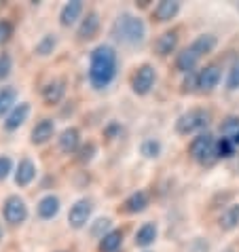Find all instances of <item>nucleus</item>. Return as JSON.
I'll return each mask as SVG.
<instances>
[{
  "label": "nucleus",
  "mask_w": 239,
  "mask_h": 252,
  "mask_svg": "<svg viewBox=\"0 0 239 252\" xmlns=\"http://www.w3.org/2000/svg\"><path fill=\"white\" fill-rule=\"evenodd\" d=\"M176 43H178L176 32H165V34H161V36L154 40V51H157L159 55H170L176 49Z\"/></svg>",
  "instance_id": "14"
},
{
  "label": "nucleus",
  "mask_w": 239,
  "mask_h": 252,
  "mask_svg": "<svg viewBox=\"0 0 239 252\" xmlns=\"http://www.w3.org/2000/svg\"><path fill=\"white\" fill-rule=\"evenodd\" d=\"M15 97H17V92L13 87H2L0 89V117L6 115L9 110H13Z\"/></svg>",
  "instance_id": "24"
},
{
  "label": "nucleus",
  "mask_w": 239,
  "mask_h": 252,
  "mask_svg": "<svg viewBox=\"0 0 239 252\" xmlns=\"http://www.w3.org/2000/svg\"><path fill=\"white\" fill-rule=\"evenodd\" d=\"M97 30H100V17H97V13H89L79 28V38H83V40L93 38Z\"/></svg>",
  "instance_id": "11"
},
{
  "label": "nucleus",
  "mask_w": 239,
  "mask_h": 252,
  "mask_svg": "<svg viewBox=\"0 0 239 252\" xmlns=\"http://www.w3.org/2000/svg\"><path fill=\"white\" fill-rule=\"evenodd\" d=\"M152 85H154V68L149 66V64L138 68V72L133 74V81H131L133 92H136L138 95H144V94L150 92Z\"/></svg>",
  "instance_id": "6"
},
{
  "label": "nucleus",
  "mask_w": 239,
  "mask_h": 252,
  "mask_svg": "<svg viewBox=\"0 0 239 252\" xmlns=\"http://www.w3.org/2000/svg\"><path fill=\"white\" fill-rule=\"evenodd\" d=\"M233 149H235V144L231 142L229 138H222L220 142H216V153H218V157H231V155H233Z\"/></svg>",
  "instance_id": "29"
},
{
  "label": "nucleus",
  "mask_w": 239,
  "mask_h": 252,
  "mask_svg": "<svg viewBox=\"0 0 239 252\" xmlns=\"http://www.w3.org/2000/svg\"><path fill=\"white\" fill-rule=\"evenodd\" d=\"M197 60H199V55H197L191 47L184 49L180 55H178V60H176V66H178V70H182V72H191V70L195 68L197 64Z\"/></svg>",
  "instance_id": "21"
},
{
  "label": "nucleus",
  "mask_w": 239,
  "mask_h": 252,
  "mask_svg": "<svg viewBox=\"0 0 239 252\" xmlns=\"http://www.w3.org/2000/svg\"><path fill=\"white\" fill-rule=\"evenodd\" d=\"M117 72V53L108 45H100L91 53V66H89V81L95 89H104L115 79Z\"/></svg>",
  "instance_id": "1"
},
{
  "label": "nucleus",
  "mask_w": 239,
  "mask_h": 252,
  "mask_svg": "<svg viewBox=\"0 0 239 252\" xmlns=\"http://www.w3.org/2000/svg\"><path fill=\"white\" fill-rule=\"evenodd\" d=\"M11 72V58L6 53L0 55V79H6Z\"/></svg>",
  "instance_id": "33"
},
{
  "label": "nucleus",
  "mask_w": 239,
  "mask_h": 252,
  "mask_svg": "<svg viewBox=\"0 0 239 252\" xmlns=\"http://www.w3.org/2000/svg\"><path fill=\"white\" fill-rule=\"evenodd\" d=\"M53 131H55V125H53L51 119H43V121L36 123V127L32 129V142L34 144L47 142V140L53 136Z\"/></svg>",
  "instance_id": "12"
},
{
  "label": "nucleus",
  "mask_w": 239,
  "mask_h": 252,
  "mask_svg": "<svg viewBox=\"0 0 239 252\" xmlns=\"http://www.w3.org/2000/svg\"><path fill=\"white\" fill-rule=\"evenodd\" d=\"M220 83V68L218 66H206L197 76V87L203 89V92H212Z\"/></svg>",
  "instance_id": "8"
},
{
  "label": "nucleus",
  "mask_w": 239,
  "mask_h": 252,
  "mask_svg": "<svg viewBox=\"0 0 239 252\" xmlns=\"http://www.w3.org/2000/svg\"><path fill=\"white\" fill-rule=\"evenodd\" d=\"M28 216V208L24 204L22 197H17V195H11L9 199L4 201V219L6 222H11V225H19V222H24Z\"/></svg>",
  "instance_id": "5"
},
{
  "label": "nucleus",
  "mask_w": 239,
  "mask_h": 252,
  "mask_svg": "<svg viewBox=\"0 0 239 252\" xmlns=\"http://www.w3.org/2000/svg\"><path fill=\"white\" fill-rule=\"evenodd\" d=\"M191 155L203 165H209L218 159L216 153V140L212 134H201L191 142Z\"/></svg>",
  "instance_id": "3"
},
{
  "label": "nucleus",
  "mask_w": 239,
  "mask_h": 252,
  "mask_svg": "<svg viewBox=\"0 0 239 252\" xmlns=\"http://www.w3.org/2000/svg\"><path fill=\"white\" fill-rule=\"evenodd\" d=\"M178 11H180L178 2L163 0V2H159V6L154 9V19H159V22H170V19L176 17V13H178Z\"/></svg>",
  "instance_id": "16"
},
{
  "label": "nucleus",
  "mask_w": 239,
  "mask_h": 252,
  "mask_svg": "<svg viewBox=\"0 0 239 252\" xmlns=\"http://www.w3.org/2000/svg\"><path fill=\"white\" fill-rule=\"evenodd\" d=\"M89 214H91V201L89 199H79L76 204L70 208V214H68V222L72 229H83L85 222L89 220Z\"/></svg>",
  "instance_id": "7"
},
{
  "label": "nucleus",
  "mask_w": 239,
  "mask_h": 252,
  "mask_svg": "<svg viewBox=\"0 0 239 252\" xmlns=\"http://www.w3.org/2000/svg\"><path fill=\"white\" fill-rule=\"evenodd\" d=\"M76 146H79V129H74V127L64 129V134L60 138V149L64 153H72L76 151Z\"/></svg>",
  "instance_id": "20"
},
{
  "label": "nucleus",
  "mask_w": 239,
  "mask_h": 252,
  "mask_svg": "<svg viewBox=\"0 0 239 252\" xmlns=\"http://www.w3.org/2000/svg\"><path fill=\"white\" fill-rule=\"evenodd\" d=\"M214 47H216V38L212 36V34H203V36H199V38H197L195 43L191 45V49H193L197 55H199V58H201L203 53H209Z\"/></svg>",
  "instance_id": "25"
},
{
  "label": "nucleus",
  "mask_w": 239,
  "mask_h": 252,
  "mask_svg": "<svg viewBox=\"0 0 239 252\" xmlns=\"http://www.w3.org/2000/svg\"><path fill=\"white\" fill-rule=\"evenodd\" d=\"M159 153H161V144L157 140H144L142 142V155L144 157L154 159V157H159Z\"/></svg>",
  "instance_id": "27"
},
{
  "label": "nucleus",
  "mask_w": 239,
  "mask_h": 252,
  "mask_svg": "<svg viewBox=\"0 0 239 252\" xmlns=\"http://www.w3.org/2000/svg\"><path fill=\"white\" fill-rule=\"evenodd\" d=\"M55 36H51V34H47V36H43V40L36 45V53L38 55H49V53H53V49H55Z\"/></svg>",
  "instance_id": "28"
},
{
  "label": "nucleus",
  "mask_w": 239,
  "mask_h": 252,
  "mask_svg": "<svg viewBox=\"0 0 239 252\" xmlns=\"http://www.w3.org/2000/svg\"><path fill=\"white\" fill-rule=\"evenodd\" d=\"M227 87H229V89H237V87H239V60L233 64V68H231V72H229V81H227Z\"/></svg>",
  "instance_id": "31"
},
{
  "label": "nucleus",
  "mask_w": 239,
  "mask_h": 252,
  "mask_svg": "<svg viewBox=\"0 0 239 252\" xmlns=\"http://www.w3.org/2000/svg\"><path fill=\"white\" fill-rule=\"evenodd\" d=\"M149 206V197H146V193L144 191H138V193H133L131 197L125 201V210L131 214H136V212H142V210Z\"/></svg>",
  "instance_id": "22"
},
{
  "label": "nucleus",
  "mask_w": 239,
  "mask_h": 252,
  "mask_svg": "<svg viewBox=\"0 0 239 252\" xmlns=\"http://www.w3.org/2000/svg\"><path fill=\"white\" fill-rule=\"evenodd\" d=\"M28 113H30V104H26V102H22L19 106H15L9 113V117H6V121H4V127L9 129V131H13V129H17L19 125H24V121L28 119Z\"/></svg>",
  "instance_id": "9"
},
{
  "label": "nucleus",
  "mask_w": 239,
  "mask_h": 252,
  "mask_svg": "<svg viewBox=\"0 0 239 252\" xmlns=\"http://www.w3.org/2000/svg\"><path fill=\"white\" fill-rule=\"evenodd\" d=\"M154 240H157V225H152V222H146V225H142L138 229L136 233V246H150V244H154Z\"/></svg>",
  "instance_id": "15"
},
{
  "label": "nucleus",
  "mask_w": 239,
  "mask_h": 252,
  "mask_svg": "<svg viewBox=\"0 0 239 252\" xmlns=\"http://www.w3.org/2000/svg\"><path fill=\"white\" fill-rule=\"evenodd\" d=\"M11 34H13V26L9 22H0V45L6 43L11 38Z\"/></svg>",
  "instance_id": "34"
},
{
  "label": "nucleus",
  "mask_w": 239,
  "mask_h": 252,
  "mask_svg": "<svg viewBox=\"0 0 239 252\" xmlns=\"http://www.w3.org/2000/svg\"><path fill=\"white\" fill-rule=\"evenodd\" d=\"M123 244V231H108L100 242V250L102 252H117Z\"/></svg>",
  "instance_id": "19"
},
{
  "label": "nucleus",
  "mask_w": 239,
  "mask_h": 252,
  "mask_svg": "<svg viewBox=\"0 0 239 252\" xmlns=\"http://www.w3.org/2000/svg\"><path fill=\"white\" fill-rule=\"evenodd\" d=\"M93 155H95V144H85V146H83V149H81V161H83V163H85V161H91V159H93Z\"/></svg>",
  "instance_id": "35"
},
{
  "label": "nucleus",
  "mask_w": 239,
  "mask_h": 252,
  "mask_svg": "<svg viewBox=\"0 0 239 252\" xmlns=\"http://www.w3.org/2000/svg\"><path fill=\"white\" fill-rule=\"evenodd\" d=\"M108 227H110V219H100V220H95L93 227H91V233H93L95 237H104Z\"/></svg>",
  "instance_id": "30"
},
{
  "label": "nucleus",
  "mask_w": 239,
  "mask_h": 252,
  "mask_svg": "<svg viewBox=\"0 0 239 252\" xmlns=\"http://www.w3.org/2000/svg\"><path fill=\"white\" fill-rule=\"evenodd\" d=\"M60 212V199L53 197V195H47L38 201V214L40 219H53L55 214Z\"/></svg>",
  "instance_id": "18"
},
{
  "label": "nucleus",
  "mask_w": 239,
  "mask_h": 252,
  "mask_svg": "<svg viewBox=\"0 0 239 252\" xmlns=\"http://www.w3.org/2000/svg\"><path fill=\"white\" fill-rule=\"evenodd\" d=\"M34 176H36V167H34V163L30 159H22L17 165V172H15V183L19 187H28L34 180Z\"/></svg>",
  "instance_id": "10"
},
{
  "label": "nucleus",
  "mask_w": 239,
  "mask_h": 252,
  "mask_svg": "<svg viewBox=\"0 0 239 252\" xmlns=\"http://www.w3.org/2000/svg\"><path fill=\"white\" fill-rule=\"evenodd\" d=\"M208 123H209V113H206L201 108L188 110V113H184L176 121V131L182 136H188V134H195V131L208 127Z\"/></svg>",
  "instance_id": "4"
},
{
  "label": "nucleus",
  "mask_w": 239,
  "mask_h": 252,
  "mask_svg": "<svg viewBox=\"0 0 239 252\" xmlns=\"http://www.w3.org/2000/svg\"><path fill=\"white\" fill-rule=\"evenodd\" d=\"M144 24L142 19L129 15V13H123L121 17L112 26V34L119 43L123 45H140L144 40Z\"/></svg>",
  "instance_id": "2"
},
{
  "label": "nucleus",
  "mask_w": 239,
  "mask_h": 252,
  "mask_svg": "<svg viewBox=\"0 0 239 252\" xmlns=\"http://www.w3.org/2000/svg\"><path fill=\"white\" fill-rule=\"evenodd\" d=\"M220 131H222V138L233 140L239 134V117H229L227 121H222Z\"/></svg>",
  "instance_id": "26"
},
{
  "label": "nucleus",
  "mask_w": 239,
  "mask_h": 252,
  "mask_svg": "<svg viewBox=\"0 0 239 252\" xmlns=\"http://www.w3.org/2000/svg\"><path fill=\"white\" fill-rule=\"evenodd\" d=\"M2 235H4V233H2V227H0V240H2Z\"/></svg>",
  "instance_id": "36"
},
{
  "label": "nucleus",
  "mask_w": 239,
  "mask_h": 252,
  "mask_svg": "<svg viewBox=\"0 0 239 252\" xmlns=\"http://www.w3.org/2000/svg\"><path fill=\"white\" fill-rule=\"evenodd\" d=\"M237 225H239V206H231V208L224 210L222 216H220V227L224 231H231Z\"/></svg>",
  "instance_id": "23"
},
{
  "label": "nucleus",
  "mask_w": 239,
  "mask_h": 252,
  "mask_svg": "<svg viewBox=\"0 0 239 252\" xmlns=\"http://www.w3.org/2000/svg\"><path fill=\"white\" fill-rule=\"evenodd\" d=\"M11 170H13V161H11V157L2 155V157H0V180H4L6 176H9Z\"/></svg>",
  "instance_id": "32"
},
{
  "label": "nucleus",
  "mask_w": 239,
  "mask_h": 252,
  "mask_svg": "<svg viewBox=\"0 0 239 252\" xmlns=\"http://www.w3.org/2000/svg\"><path fill=\"white\" fill-rule=\"evenodd\" d=\"M64 92H66L64 81H53L43 89V97L47 104H58L61 97H64Z\"/></svg>",
  "instance_id": "17"
},
{
  "label": "nucleus",
  "mask_w": 239,
  "mask_h": 252,
  "mask_svg": "<svg viewBox=\"0 0 239 252\" xmlns=\"http://www.w3.org/2000/svg\"><path fill=\"white\" fill-rule=\"evenodd\" d=\"M83 13V2L81 0H74V2H68L64 9H61V15H60V22L61 26H72L76 19L81 17Z\"/></svg>",
  "instance_id": "13"
}]
</instances>
